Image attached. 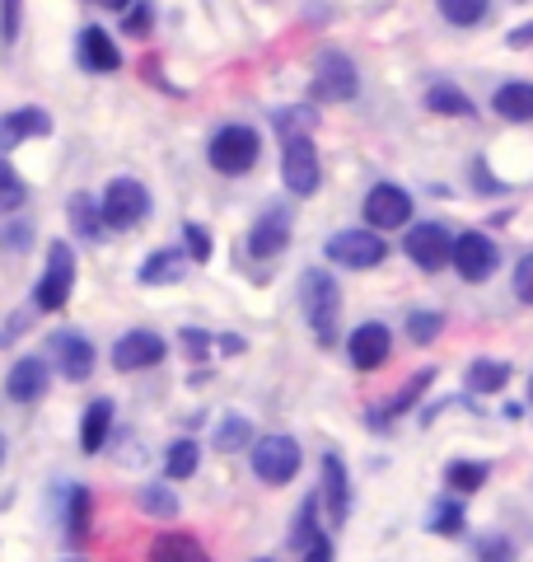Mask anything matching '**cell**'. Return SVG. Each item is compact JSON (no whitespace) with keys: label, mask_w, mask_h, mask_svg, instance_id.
I'll use <instances>...</instances> for the list:
<instances>
[{"label":"cell","mask_w":533,"mask_h":562,"mask_svg":"<svg viewBox=\"0 0 533 562\" xmlns=\"http://www.w3.org/2000/svg\"><path fill=\"white\" fill-rule=\"evenodd\" d=\"M529 43H533V24H520L510 33V47H529Z\"/></svg>","instance_id":"47"},{"label":"cell","mask_w":533,"mask_h":562,"mask_svg":"<svg viewBox=\"0 0 533 562\" xmlns=\"http://www.w3.org/2000/svg\"><path fill=\"white\" fill-rule=\"evenodd\" d=\"M402 254L412 258L421 272H440V268H450V258H454V235L444 231L440 221H421L407 231Z\"/></svg>","instance_id":"9"},{"label":"cell","mask_w":533,"mask_h":562,"mask_svg":"<svg viewBox=\"0 0 533 562\" xmlns=\"http://www.w3.org/2000/svg\"><path fill=\"white\" fill-rule=\"evenodd\" d=\"M309 94L318 103H347L361 94V76H355V61L347 57V52H318V61H314V80H309Z\"/></svg>","instance_id":"5"},{"label":"cell","mask_w":533,"mask_h":562,"mask_svg":"<svg viewBox=\"0 0 533 562\" xmlns=\"http://www.w3.org/2000/svg\"><path fill=\"white\" fill-rule=\"evenodd\" d=\"M286 244H291V211L286 206H266L258 225L248 231V254H253L258 262H272L286 254Z\"/></svg>","instance_id":"11"},{"label":"cell","mask_w":533,"mask_h":562,"mask_svg":"<svg viewBox=\"0 0 533 562\" xmlns=\"http://www.w3.org/2000/svg\"><path fill=\"white\" fill-rule=\"evenodd\" d=\"M314 122H318L314 109H281V113L272 117V127H276L281 140H291V136H309Z\"/></svg>","instance_id":"39"},{"label":"cell","mask_w":533,"mask_h":562,"mask_svg":"<svg viewBox=\"0 0 533 562\" xmlns=\"http://www.w3.org/2000/svg\"><path fill=\"white\" fill-rule=\"evenodd\" d=\"M318 506H324V497H318V492H309L305 506L295 512V535H291L295 549H305V543H309L314 535H324V525H318Z\"/></svg>","instance_id":"36"},{"label":"cell","mask_w":533,"mask_h":562,"mask_svg":"<svg viewBox=\"0 0 533 562\" xmlns=\"http://www.w3.org/2000/svg\"><path fill=\"white\" fill-rule=\"evenodd\" d=\"M510 361H491V357H477L468 366V390L473 394H501L506 384H510Z\"/></svg>","instance_id":"26"},{"label":"cell","mask_w":533,"mask_h":562,"mask_svg":"<svg viewBox=\"0 0 533 562\" xmlns=\"http://www.w3.org/2000/svg\"><path fill=\"white\" fill-rule=\"evenodd\" d=\"M440 333H444V314H435V310H412V314H407V338H412V342L431 347Z\"/></svg>","instance_id":"38"},{"label":"cell","mask_w":533,"mask_h":562,"mask_svg":"<svg viewBox=\"0 0 533 562\" xmlns=\"http://www.w3.org/2000/svg\"><path fill=\"white\" fill-rule=\"evenodd\" d=\"M5 394L14 403H38L47 394V361L43 357H20L5 375Z\"/></svg>","instance_id":"17"},{"label":"cell","mask_w":533,"mask_h":562,"mask_svg":"<svg viewBox=\"0 0 533 562\" xmlns=\"http://www.w3.org/2000/svg\"><path fill=\"white\" fill-rule=\"evenodd\" d=\"M473 562H520V549L510 535H483L473 543Z\"/></svg>","instance_id":"37"},{"label":"cell","mask_w":533,"mask_h":562,"mask_svg":"<svg viewBox=\"0 0 533 562\" xmlns=\"http://www.w3.org/2000/svg\"><path fill=\"white\" fill-rule=\"evenodd\" d=\"M281 183H286L295 198H314L318 183H324V165H318V150L309 136H291L281 140Z\"/></svg>","instance_id":"8"},{"label":"cell","mask_w":533,"mask_h":562,"mask_svg":"<svg viewBox=\"0 0 533 562\" xmlns=\"http://www.w3.org/2000/svg\"><path fill=\"white\" fill-rule=\"evenodd\" d=\"M440 14L454 29H473V24H483L491 14V0H440Z\"/></svg>","instance_id":"33"},{"label":"cell","mask_w":533,"mask_h":562,"mask_svg":"<svg viewBox=\"0 0 533 562\" xmlns=\"http://www.w3.org/2000/svg\"><path fill=\"white\" fill-rule=\"evenodd\" d=\"M146 29H150V5H146V0H136V5L127 10V33H136V38H140Z\"/></svg>","instance_id":"46"},{"label":"cell","mask_w":533,"mask_h":562,"mask_svg":"<svg viewBox=\"0 0 533 562\" xmlns=\"http://www.w3.org/2000/svg\"><path fill=\"white\" fill-rule=\"evenodd\" d=\"M487 479H491L487 460H450L444 464V487H454V492H477Z\"/></svg>","instance_id":"30"},{"label":"cell","mask_w":533,"mask_h":562,"mask_svg":"<svg viewBox=\"0 0 533 562\" xmlns=\"http://www.w3.org/2000/svg\"><path fill=\"white\" fill-rule=\"evenodd\" d=\"M52 132V117L43 109H14L0 117V150H14L20 140H33V136H47Z\"/></svg>","instance_id":"20"},{"label":"cell","mask_w":533,"mask_h":562,"mask_svg":"<svg viewBox=\"0 0 533 562\" xmlns=\"http://www.w3.org/2000/svg\"><path fill=\"white\" fill-rule=\"evenodd\" d=\"M183 351L192 361H202L206 351H211V333H202V328H183Z\"/></svg>","instance_id":"43"},{"label":"cell","mask_w":533,"mask_h":562,"mask_svg":"<svg viewBox=\"0 0 533 562\" xmlns=\"http://www.w3.org/2000/svg\"><path fill=\"white\" fill-rule=\"evenodd\" d=\"M426 109L440 117H473V99L464 90H454V85H431L426 90Z\"/></svg>","instance_id":"31"},{"label":"cell","mask_w":533,"mask_h":562,"mask_svg":"<svg viewBox=\"0 0 533 562\" xmlns=\"http://www.w3.org/2000/svg\"><path fill=\"white\" fill-rule=\"evenodd\" d=\"M299 305H305L314 338L324 347H337V338H342V286L328 268H309L299 277Z\"/></svg>","instance_id":"1"},{"label":"cell","mask_w":533,"mask_h":562,"mask_svg":"<svg viewBox=\"0 0 533 562\" xmlns=\"http://www.w3.org/2000/svg\"><path fill=\"white\" fill-rule=\"evenodd\" d=\"M94 5H103V10H117V14H127L136 0H94Z\"/></svg>","instance_id":"48"},{"label":"cell","mask_w":533,"mask_h":562,"mask_svg":"<svg viewBox=\"0 0 533 562\" xmlns=\"http://www.w3.org/2000/svg\"><path fill=\"white\" fill-rule=\"evenodd\" d=\"M66 211H70V225H76V231H80L84 239H103V231H109V225H103L99 202L89 198V192H76V198L66 202Z\"/></svg>","instance_id":"29"},{"label":"cell","mask_w":533,"mask_h":562,"mask_svg":"<svg viewBox=\"0 0 533 562\" xmlns=\"http://www.w3.org/2000/svg\"><path fill=\"white\" fill-rule=\"evenodd\" d=\"M99 211H103V225H109V231H132V225H140L150 216V192L140 179H113L103 188Z\"/></svg>","instance_id":"7"},{"label":"cell","mask_w":533,"mask_h":562,"mask_svg":"<svg viewBox=\"0 0 533 562\" xmlns=\"http://www.w3.org/2000/svg\"><path fill=\"white\" fill-rule=\"evenodd\" d=\"M109 431H113V403L109 398H94L84 408V417H80V450L84 454H99L103 441H109Z\"/></svg>","instance_id":"22"},{"label":"cell","mask_w":533,"mask_h":562,"mask_svg":"<svg viewBox=\"0 0 533 562\" xmlns=\"http://www.w3.org/2000/svg\"><path fill=\"white\" fill-rule=\"evenodd\" d=\"M188 268H192V258H188V249H159V254H150L146 262H140V286H173V281H183L188 277Z\"/></svg>","instance_id":"19"},{"label":"cell","mask_w":533,"mask_h":562,"mask_svg":"<svg viewBox=\"0 0 533 562\" xmlns=\"http://www.w3.org/2000/svg\"><path fill=\"white\" fill-rule=\"evenodd\" d=\"M0 464H5V436H0Z\"/></svg>","instance_id":"50"},{"label":"cell","mask_w":533,"mask_h":562,"mask_svg":"<svg viewBox=\"0 0 533 562\" xmlns=\"http://www.w3.org/2000/svg\"><path fill=\"white\" fill-rule=\"evenodd\" d=\"M70 562H80V558H70Z\"/></svg>","instance_id":"52"},{"label":"cell","mask_w":533,"mask_h":562,"mask_svg":"<svg viewBox=\"0 0 533 562\" xmlns=\"http://www.w3.org/2000/svg\"><path fill=\"white\" fill-rule=\"evenodd\" d=\"M514 295H520L524 305H533V249L514 262Z\"/></svg>","instance_id":"42"},{"label":"cell","mask_w":533,"mask_h":562,"mask_svg":"<svg viewBox=\"0 0 533 562\" xmlns=\"http://www.w3.org/2000/svg\"><path fill=\"white\" fill-rule=\"evenodd\" d=\"M20 24H24V0H0V43H14L20 38Z\"/></svg>","instance_id":"40"},{"label":"cell","mask_w":533,"mask_h":562,"mask_svg":"<svg viewBox=\"0 0 533 562\" xmlns=\"http://www.w3.org/2000/svg\"><path fill=\"white\" fill-rule=\"evenodd\" d=\"M197 469H202V446L192 441V436H178V441L169 446V454H165V473H169L173 483H183Z\"/></svg>","instance_id":"28"},{"label":"cell","mask_w":533,"mask_h":562,"mask_svg":"<svg viewBox=\"0 0 533 562\" xmlns=\"http://www.w3.org/2000/svg\"><path fill=\"white\" fill-rule=\"evenodd\" d=\"M299 553H305V562H332V539L328 535H314Z\"/></svg>","instance_id":"45"},{"label":"cell","mask_w":533,"mask_h":562,"mask_svg":"<svg viewBox=\"0 0 533 562\" xmlns=\"http://www.w3.org/2000/svg\"><path fill=\"white\" fill-rule=\"evenodd\" d=\"M248 464H253V479L266 483V487H286L299 464H305V454H299V441L295 436H262V441H253V450H248Z\"/></svg>","instance_id":"3"},{"label":"cell","mask_w":533,"mask_h":562,"mask_svg":"<svg viewBox=\"0 0 533 562\" xmlns=\"http://www.w3.org/2000/svg\"><path fill=\"white\" fill-rule=\"evenodd\" d=\"M454 272L464 281H487L496 272V262H501V254H496V244L483 235V231H468L454 239Z\"/></svg>","instance_id":"12"},{"label":"cell","mask_w":533,"mask_h":562,"mask_svg":"<svg viewBox=\"0 0 533 562\" xmlns=\"http://www.w3.org/2000/svg\"><path fill=\"white\" fill-rule=\"evenodd\" d=\"M529 398H533V380H529Z\"/></svg>","instance_id":"51"},{"label":"cell","mask_w":533,"mask_h":562,"mask_svg":"<svg viewBox=\"0 0 533 562\" xmlns=\"http://www.w3.org/2000/svg\"><path fill=\"white\" fill-rule=\"evenodd\" d=\"M361 216L370 231H398V225L412 221V198H407V188L398 183H375L365 192V202H361Z\"/></svg>","instance_id":"10"},{"label":"cell","mask_w":533,"mask_h":562,"mask_svg":"<svg viewBox=\"0 0 533 562\" xmlns=\"http://www.w3.org/2000/svg\"><path fill=\"white\" fill-rule=\"evenodd\" d=\"M388 351H394V333H388L384 324H361L347 338V357L355 371H379V366L388 361Z\"/></svg>","instance_id":"15"},{"label":"cell","mask_w":533,"mask_h":562,"mask_svg":"<svg viewBox=\"0 0 533 562\" xmlns=\"http://www.w3.org/2000/svg\"><path fill=\"white\" fill-rule=\"evenodd\" d=\"M136 506H140L146 516H155V520H173V516H178V497H173L169 487H159V483L140 487V492H136Z\"/></svg>","instance_id":"34"},{"label":"cell","mask_w":533,"mask_h":562,"mask_svg":"<svg viewBox=\"0 0 533 562\" xmlns=\"http://www.w3.org/2000/svg\"><path fill=\"white\" fill-rule=\"evenodd\" d=\"M146 558H150V562H211V553H206L192 535H183V530L155 535L150 549H146Z\"/></svg>","instance_id":"21"},{"label":"cell","mask_w":533,"mask_h":562,"mask_svg":"<svg viewBox=\"0 0 533 562\" xmlns=\"http://www.w3.org/2000/svg\"><path fill=\"white\" fill-rule=\"evenodd\" d=\"M220 351H243V338H235V333H225V338H220Z\"/></svg>","instance_id":"49"},{"label":"cell","mask_w":533,"mask_h":562,"mask_svg":"<svg viewBox=\"0 0 533 562\" xmlns=\"http://www.w3.org/2000/svg\"><path fill=\"white\" fill-rule=\"evenodd\" d=\"M183 239H188V258H192V262H206V258H211V235H206V225L188 221V225H183Z\"/></svg>","instance_id":"41"},{"label":"cell","mask_w":533,"mask_h":562,"mask_svg":"<svg viewBox=\"0 0 533 562\" xmlns=\"http://www.w3.org/2000/svg\"><path fill=\"white\" fill-rule=\"evenodd\" d=\"M328 262H342V268L351 272H370L379 268V262L388 258V244L379 231H370V225H355V231H337L328 244H324Z\"/></svg>","instance_id":"6"},{"label":"cell","mask_w":533,"mask_h":562,"mask_svg":"<svg viewBox=\"0 0 533 562\" xmlns=\"http://www.w3.org/2000/svg\"><path fill=\"white\" fill-rule=\"evenodd\" d=\"M491 109L506 122H533V85L529 80H506L501 90H496Z\"/></svg>","instance_id":"23"},{"label":"cell","mask_w":533,"mask_h":562,"mask_svg":"<svg viewBox=\"0 0 533 562\" xmlns=\"http://www.w3.org/2000/svg\"><path fill=\"white\" fill-rule=\"evenodd\" d=\"M89 520H94V502H89V487H70L66 492V539L84 543L89 539Z\"/></svg>","instance_id":"27"},{"label":"cell","mask_w":533,"mask_h":562,"mask_svg":"<svg viewBox=\"0 0 533 562\" xmlns=\"http://www.w3.org/2000/svg\"><path fill=\"white\" fill-rule=\"evenodd\" d=\"M258 562H266V558H258Z\"/></svg>","instance_id":"53"},{"label":"cell","mask_w":533,"mask_h":562,"mask_svg":"<svg viewBox=\"0 0 533 562\" xmlns=\"http://www.w3.org/2000/svg\"><path fill=\"white\" fill-rule=\"evenodd\" d=\"M165 361V338L150 328H136L127 338H117L113 347V366L117 371H150V366Z\"/></svg>","instance_id":"16"},{"label":"cell","mask_w":533,"mask_h":562,"mask_svg":"<svg viewBox=\"0 0 533 562\" xmlns=\"http://www.w3.org/2000/svg\"><path fill=\"white\" fill-rule=\"evenodd\" d=\"M318 497L328 506V525H347L351 516V479H347V464L342 454L328 450L324 454V483H318Z\"/></svg>","instance_id":"14"},{"label":"cell","mask_w":533,"mask_h":562,"mask_svg":"<svg viewBox=\"0 0 533 562\" xmlns=\"http://www.w3.org/2000/svg\"><path fill=\"white\" fill-rule=\"evenodd\" d=\"M47 347H52V361H57V371L66 380H89L94 375V342H89L84 333L61 328V333H52Z\"/></svg>","instance_id":"13"},{"label":"cell","mask_w":533,"mask_h":562,"mask_svg":"<svg viewBox=\"0 0 533 562\" xmlns=\"http://www.w3.org/2000/svg\"><path fill=\"white\" fill-rule=\"evenodd\" d=\"M29 202V183H24V173L14 169L5 155H0V216H5V211H20Z\"/></svg>","instance_id":"32"},{"label":"cell","mask_w":533,"mask_h":562,"mask_svg":"<svg viewBox=\"0 0 533 562\" xmlns=\"http://www.w3.org/2000/svg\"><path fill=\"white\" fill-rule=\"evenodd\" d=\"M431 384H435V371H417V375L398 390V398L384 403V408H375V417H370V422L379 427V422H394V417H402V413H412V403H421V394L431 390Z\"/></svg>","instance_id":"25"},{"label":"cell","mask_w":533,"mask_h":562,"mask_svg":"<svg viewBox=\"0 0 533 562\" xmlns=\"http://www.w3.org/2000/svg\"><path fill=\"white\" fill-rule=\"evenodd\" d=\"M253 422L239 417V413H229L216 422V436H211V446H216L220 454H239V450H253Z\"/></svg>","instance_id":"24"},{"label":"cell","mask_w":533,"mask_h":562,"mask_svg":"<svg viewBox=\"0 0 533 562\" xmlns=\"http://www.w3.org/2000/svg\"><path fill=\"white\" fill-rule=\"evenodd\" d=\"M431 535H440V539L468 535V512H464L458 502H440V506H435V516H431Z\"/></svg>","instance_id":"35"},{"label":"cell","mask_w":533,"mask_h":562,"mask_svg":"<svg viewBox=\"0 0 533 562\" xmlns=\"http://www.w3.org/2000/svg\"><path fill=\"white\" fill-rule=\"evenodd\" d=\"M33 239V231H29V221H14L10 231H0V249H24V244Z\"/></svg>","instance_id":"44"},{"label":"cell","mask_w":533,"mask_h":562,"mask_svg":"<svg viewBox=\"0 0 533 562\" xmlns=\"http://www.w3.org/2000/svg\"><path fill=\"white\" fill-rule=\"evenodd\" d=\"M80 61H84V70H94V76H113L122 66V52L99 24H89V29H80Z\"/></svg>","instance_id":"18"},{"label":"cell","mask_w":533,"mask_h":562,"mask_svg":"<svg viewBox=\"0 0 533 562\" xmlns=\"http://www.w3.org/2000/svg\"><path fill=\"white\" fill-rule=\"evenodd\" d=\"M70 286H76V254H70L66 239H57L47 244V262H43L38 286H33V305L43 314H57L70 301Z\"/></svg>","instance_id":"4"},{"label":"cell","mask_w":533,"mask_h":562,"mask_svg":"<svg viewBox=\"0 0 533 562\" xmlns=\"http://www.w3.org/2000/svg\"><path fill=\"white\" fill-rule=\"evenodd\" d=\"M262 155V136L253 127H243V122H229V127H220L216 136H211L206 146V160L216 173H225V179H239V173H248L258 165Z\"/></svg>","instance_id":"2"}]
</instances>
